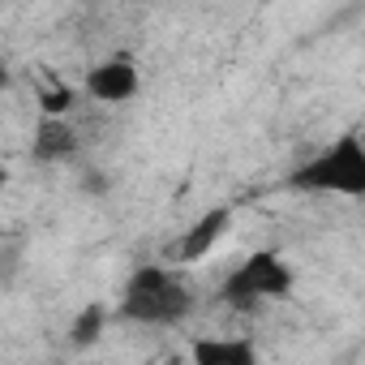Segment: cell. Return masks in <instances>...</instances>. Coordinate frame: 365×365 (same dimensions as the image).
I'll return each mask as SVG.
<instances>
[{
    "instance_id": "6da1fadb",
    "label": "cell",
    "mask_w": 365,
    "mask_h": 365,
    "mask_svg": "<svg viewBox=\"0 0 365 365\" xmlns=\"http://www.w3.org/2000/svg\"><path fill=\"white\" fill-rule=\"evenodd\" d=\"M194 305H198V297L176 267L142 262L129 271V279L120 288L116 318L129 327H180L194 314Z\"/></svg>"
},
{
    "instance_id": "7a4b0ae2",
    "label": "cell",
    "mask_w": 365,
    "mask_h": 365,
    "mask_svg": "<svg viewBox=\"0 0 365 365\" xmlns=\"http://www.w3.org/2000/svg\"><path fill=\"white\" fill-rule=\"evenodd\" d=\"M288 190L314 198L365 202V142L356 133H339L335 142H327L288 172Z\"/></svg>"
},
{
    "instance_id": "3957f363",
    "label": "cell",
    "mask_w": 365,
    "mask_h": 365,
    "mask_svg": "<svg viewBox=\"0 0 365 365\" xmlns=\"http://www.w3.org/2000/svg\"><path fill=\"white\" fill-rule=\"evenodd\" d=\"M297 288V271L279 250H250L220 284V301L228 309H258L267 301H288Z\"/></svg>"
},
{
    "instance_id": "277c9868",
    "label": "cell",
    "mask_w": 365,
    "mask_h": 365,
    "mask_svg": "<svg viewBox=\"0 0 365 365\" xmlns=\"http://www.w3.org/2000/svg\"><path fill=\"white\" fill-rule=\"evenodd\" d=\"M82 91H86V99H95L103 108H120V103L142 95V69L129 52H112V56H103L86 69Z\"/></svg>"
},
{
    "instance_id": "5b68a950",
    "label": "cell",
    "mask_w": 365,
    "mask_h": 365,
    "mask_svg": "<svg viewBox=\"0 0 365 365\" xmlns=\"http://www.w3.org/2000/svg\"><path fill=\"white\" fill-rule=\"evenodd\" d=\"M232 220H237L232 207H211V211H202L185 232H180V241H176V262H180V267H194V262L211 258V254L220 250V241L232 232Z\"/></svg>"
},
{
    "instance_id": "8992f818",
    "label": "cell",
    "mask_w": 365,
    "mask_h": 365,
    "mask_svg": "<svg viewBox=\"0 0 365 365\" xmlns=\"http://www.w3.org/2000/svg\"><path fill=\"white\" fill-rule=\"evenodd\" d=\"M78 129L69 125V116H39L35 138H31V159L35 163H69L78 155Z\"/></svg>"
},
{
    "instance_id": "52a82bcc",
    "label": "cell",
    "mask_w": 365,
    "mask_h": 365,
    "mask_svg": "<svg viewBox=\"0 0 365 365\" xmlns=\"http://www.w3.org/2000/svg\"><path fill=\"white\" fill-rule=\"evenodd\" d=\"M190 356L198 361V365H254L258 361V348L250 344V339H241V335H211V339H198L194 348H190Z\"/></svg>"
},
{
    "instance_id": "ba28073f",
    "label": "cell",
    "mask_w": 365,
    "mask_h": 365,
    "mask_svg": "<svg viewBox=\"0 0 365 365\" xmlns=\"http://www.w3.org/2000/svg\"><path fill=\"white\" fill-rule=\"evenodd\" d=\"M108 318H112V309L103 305V301H86L78 314H73V322H69V344L73 348H95L99 339H103V327H108Z\"/></svg>"
},
{
    "instance_id": "9c48e42d",
    "label": "cell",
    "mask_w": 365,
    "mask_h": 365,
    "mask_svg": "<svg viewBox=\"0 0 365 365\" xmlns=\"http://www.w3.org/2000/svg\"><path fill=\"white\" fill-rule=\"evenodd\" d=\"M82 95H86V91L56 82V86L35 91V103H39V116H73V112H78V103H82Z\"/></svg>"
}]
</instances>
